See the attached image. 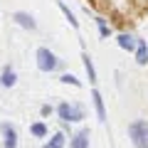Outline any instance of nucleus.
<instances>
[{
	"label": "nucleus",
	"instance_id": "1",
	"mask_svg": "<svg viewBox=\"0 0 148 148\" xmlns=\"http://www.w3.org/2000/svg\"><path fill=\"white\" fill-rule=\"evenodd\" d=\"M57 116L62 123H79L84 121V106L82 104H74V101H62V104H57Z\"/></svg>",
	"mask_w": 148,
	"mask_h": 148
},
{
	"label": "nucleus",
	"instance_id": "2",
	"mask_svg": "<svg viewBox=\"0 0 148 148\" xmlns=\"http://www.w3.org/2000/svg\"><path fill=\"white\" fill-rule=\"evenodd\" d=\"M128 138L136 148H148V121L146 119H136L128 123Z\"/></svg>",
	"mask_w": 148,
	"mask_h": 148
},
{
	"label": "nucleus",
	"instance_id": "3",
	"mask_svg": "<svg viewBox=\"0 0 148 148\" xmlns=\"http://www.w3.org/2000/svg\"><path fill=\"white\" fill-rule=\"evenodd\" d=\"M35 62H37V69H40V72H47V74L59 67V57L49 47H40L37 49L35 52Z\"/></svg>",
	"mask_w": 148,
	"mask_h": 148
},
{
	"label": "nucleus",
	"instance_id": "4",
	"mask_svg": "<svg viewBox=\"0 0 148 148\" xmlns=\"http://www.w3.org/2000/svg\"><path fill=\"white\" fill-rule=\"evenodd\" d=\"M0 133H3V148H17V128L12 123H0Z\"/></svg>",
	"mask_w": 148,
	"mask_h": 148
},
{
	"label": "nucleus",
	"instance_id": "5",
	"mask_svg": "<svg viewBox=\"0 0 148 148\" xmlns=\"http://www.w3.org/2000/svg\"><path fill=\"white\" fill-rule=\"evenodd\" d=\"M116 45L123 49V52H136V47H138V37L131 35V32H119V35H116Z\"/></svg>",
	"mask_w": 148,
	"mask_h": 148
},
{
	"label": "nucleus",
	"instance_id": "6",
	"mask_svg": "<svg viewBox=\"0 0 148 148\" xmlns=\"http://www.w3.org/2000/svg\"><path fill=\"white\" fill-rule=\"evenodd\" d=\"M12 20H15L17 25L22 27V30H30V32H35V30H37V20L30 15V12H25V10H17V12H12Z\"/></svg>",
	"mask_w": 148,
	"mask_h": 148
},
{
	"label": "nucleus",
	"instance_id": "7",
	"mask_svg": "<svg viewBox=\"0 0 148 148\" xmlns=\"http://www.w3.org/2000/svg\"><path fill=\"white\" fill-rule=\"evenodd\" d=\"M69 148H89V128H82L69 136Z\"/></svg>",
	"mask_w": 148,
	"mask_h": 148
},
{
	"label": "nucleus",
	"instance_id": "8",
	"mask_svg": "<svg viewBox=\"0 0 148 148\" xmlns=\"http://www.w3.org/2000/svg\"><path fill=\"white\" fill-rule=\"evenodd\" d=\"M91 104H94V111H96V119H99L101 123L106 121V106H104V96H101V91H91Z\"/></svg>",
	"mask_w": 148,
	"mask_h": 148
},
{
	"label": "nucleus",
	"instance_id": "9",
	"mask_svg": "<svg viewBox=\"0 0 148 148\" xmlns=\"http://www.w3.org/2000/svg\"><path fill=\"white\" fill-rule=\"evenodd\" d=\"M17 84V74L12 67H5L3 72H0V86H5V89H12V86Z\"/></svg>",
	"mask_w": 148,
	"mask_h": 148
},
{
	"label": "nucleus",
	"instance_id": "10",
	"mask_svg": "<svg viewBox=\"0 0 148 148\" xmlns=\"http://www.w3.org/2000/svg\"><path fill=\"white\" fill-rule=\"evenodd\" d=\"M133 57H136L138 67H146L148 64V42L146 40H138V47H136V52H133Z\"/></svg>",
	"mask_w": 148,
	"mask_h": 148
},
{
	"label": "nucleus",
	"instance_id": "11",
	"mask_svg": "<svg viewBox=\"0 0 148 148\" xmlns=\"http://www.w3.org/2000/svg\"><path fill=\"white\" fill-rule=\"evenodd\" d=\"M30 133L35 138H47L49 136V128H47L45 121H35V123H30Z\"/></svg>",
	"mask_w": 148,
	"mask_h": 148
},
{
	"label": "nucleus",
	"instance_id": "12",
	"mask_svg": "<svg viewBox=\"0 0 148 148\" xmlns=\"http://www.w3.org/2000/svg\"><path fill=\"white\" fill-rule=\"evenodd\" d=\"M57 5H59V10H62V15L67 17V22H69V25H72L74 30H79V20H77V15H74V12L69 10V5H67V3H62V0H59Z\"/></svg>",
	"mask_w": 148,
	"mask_h": 148
},
{
	"label": "nucleus",
	"instance_id": "13",
	"mask_svg": "<svg viewBox=\"0 0 148 148\" xmlns=\"http://www.w3.org/2000/svg\"><path fill=\"white\" fill-rule=\"evenodd\" d=\"M82 62H84V69H86V77H89V82L94 84V82H96V69H94V59L89 57V52L82 54Z\"/></svg>",
	"mask_w": 148,
	"mask_h": 148
},
{
	"label": "nucleus",
	"instance_id": "14",
	"mask_svg": "<svg viewBox=\"0 0 148 148\" xmlns=\"http://www.w3.org/2000/svg\"><path fill=\"white\" fill-rule=\"evenodd\" d=\"M67 141H69V138H67V133H64V131H57V133L49 136V143H54L57 148H64V146H67Z\"/></svg>",
	"mask_w": 148,
	"mask_h": 148
},
{
	"label": "nucleus",
	"instance_id": "15",
	"mask_svg": "<svg viewBox=\"0 0 148 148\" xmlns=\"http://www.w3.org/2000/svg\"><path fill=\"white\" fill-rule=\"evenodd\" d=\"M59 82H62V84H72V86H77V89H82V79H77L72 72L62 74V77H59Z\"/></svg>",
	"mask_w": 148,
	"mask_h": 148
},
{
	"label": "nucleus",
	"instance_id": "16",
	"mask_svg": "<svg viewBox=\"0 0 148 148\" xmlns=\"http://www.w3.org/2000/svg\"><path fill=\"white\" fill-rule=\"evenodd\" d=\"M96 27H99V35H101V37H109V35H111V27L106 25L104 17H96Z\"/></svg>",
	"mask_w": 148,
	"mask_h": 148
},
{
	"label": "nucleus",
	"instance_id": "17",
	"mask_svg": "<svg viewBox=\"0 0 148 148\" xmlns=\"http://www.w3.org/2000/svg\"><path fill=\"white\" fill-rule=\"evenodd\" d=\"M40 114H42V116H49V114H52V106H49V104H45L42 109H40Z\"/></svg>",
	"mask_w": 148,
	"mask_h": 148
},
{
	"label": "nucleus",
	"instance_id": "18",
	"mask_svg": "<svg viewBox=\"0 0 148 148\" xmlns=\"http://www.w3.org/2000/svg\"><path fill=\"white\" fill-rule=\"evenodd\" d=\"M42 148H57V146H54V143H49V141H47V143H45Z\"/></svg>",
	"mask_w": 148,
	"mask_h": 148
}]
</instances>
